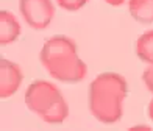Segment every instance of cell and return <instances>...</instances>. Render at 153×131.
Wrapping results in <instances>:
<instances>
[{
    "label": "cell",
    "mask_w": 153,
    "mask_h": 131,
    "mask_svg": "<svg viewBox=\"0 0 153 131\" xmlns=\"http://www.w3.org/2000/svg\"><path fill=\"white\" fill-rule=\"evenodd\" d=\"M19 10L27 25L33 30H44L55 17L52 0H19Z\"/></svg>",
    "instance_id": "4"
},
{
    "label": "cell",
    "mask_w": 153,
    "mask_h": 131,
    "mask_svg": "<svg viewBox=\"0 0 153 131\" xmlns=\"http://www.w3.org/2000/svg\"><path fill=\"white\" fill-rule=\"evenodd\" d=\"M20 24L11 11H0V42L2 45H10L20 36Z\"/></svg>",
    "instance_id": "6"
},
{
    "label": "cell",
    "mask_w": 153,
    "mask_h": 131,
    "mask_svg": "<svg viewBox=\"0 0 153 131\" xmlns=\"http://www.w3.org/2000/svg\"><path fill=\"white\" fill-rule=\"evenodd\" d=\"M128 94L127 80L116 72H103L89 84V112L102 123H116L123 112V101Z\"/></svg>",
    "instance_id": "1"
},
{
    "label": "cell",
    "mask_w": 153,
    "mask_h": 131,
    "mask_svg": "<svg viewBox=\"0 0 153 131\" xmlns=\"http://www.w3.org/2000/svg\"><path fill=\"white\" fill-rule=\"evenodd\" d=\"M134 50L137 58L147 64H153V30L142 33L136 39Z\"/></svg>",
    "instance_id": "8"
},
{
    "label": "cell",
    "mask_w": 153,
    "mask_h": 131,
    "mask_svg": "<svg viewBox=\"0 0 153 131\" xmlns=\"http://www.w3.org/2000/svg\"><path fill=\"white\" fill-rule=\"evenodd\" d=\"M142 81L153 94V64H149V67H145V70L142 72Z\"/></svg>",
    "instance_id": "10"
},
{
    "label": "cell",
    "mask_w": 153,
    "mask_h": 131,
    "mask_svg": "<svg viewBox=\"0 0 153 131\" xmlns=\"http://www.w3.org/2000/svg\"><path fill=\"white\" fill-rule=\"evenodd\" d=\"M147 111H149V117H150L152 122H153V98H152L150 103H149V109H147Z\"/></svg>",
    "instance_id": "12"
},
{
    "label": "cell",
    "mask_w": 153,
    "mask_h": 131,
    "mask_svg": "<svg viewBox=\"0 0 153 131\" xmlns=\"http://www.w3.org/2000/svg\"><path fill=\"white\" fill-rule=\"evenodd\" d=\"M39 61L52 78L62 83H78L85 80L88 73L85 61L78 56L76 44L62 34L45 41L39 53Z\"/></svg>",
    "instance_id": "2"
},
{
    "label": "cell",
    "mask_w": 153,
    "mask_h": 131,
    "mask_svg": "<svg viewBox=\"0 0 153 131\" xmlns=\"http://www.w3.org/2000/svg\"><path fill=\"white\" fill-rule=\"evenodd\" d=\"M58 6H61L62 10L67 11H78L85 6L89 0H55Z\"/></svg>",
    "instance_id": "9"
},
{
    "label": "cell",
    "mask_w": 153,
    "mask_h": 131,
    "mask_svg": "<svg viewBox=\"0 0 153 131\" xmlns=\"http://www.w3.org/2000/svg\"><path fill=\"white\" fill-rule=\"evenodd\" d=\"M128 13L139 24L153 22V0H130Z\"/></svg>",
    "instance_id": "7"
},
{
    "label": "cell",
    "mask_w": 153,
    "mask_h": 131,
    "mask_svg": "<svg viewBox=\"0 0 153 131\" xmlns=\"http://www.w3.org/2000/svg\"><path fill=\"white\" fill-rule=\"evenodd\" d=\"M25 105L45 123H62L69 115L67 101L50 81L36 80L25 91Z\"/></svg>",
    "instance_id": "3"
},
{
    "label": "cell",
    "mask_w": 153,
    "mask_h": 131,
    "mask_svg": "<svg viewBox=\"0 0 153 131\" xmlns=\"http://www.w3.org/2000/svg\"><path fill=\"white\" fill-rule=\"evenodd\" d=\"M22 81V70L16 63H11L8 59L0 61V97L10 98L11 95H14Z\"/></svg>",
    "instance_id": "5"
},
{
    "label": "cell",
    "mask_w": 153,
    "mask_h": 131,
    "mask_svg": "<svg viewBox=\"0 0 153 131\" xmlns=\"http://www.w3.org/2000/svg\"><path fill=\"white\" fill-rule=\"evenodd\" d=\"M123 2L125 0H105V3H108L111 6H120V5H123Z\"/></svg>",
    "instance_id": "11"
}]
</instances>
